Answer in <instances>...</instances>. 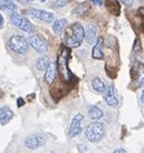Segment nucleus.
<instances>
[{"instance_id": "ddd939ff", "label": "nucleus", "mask_w": 144, "mask_h": 153, "mask_svg": "<svg viewBox=\"0 0 144 153\" xmlns=\"http://www.w3.org/2000/svg\"><path fill=\"white\" fill-rule=\"evenodd\" d=\"M12 118H13V112L8 106H3L0 109V123L1 125H7Z\"/></svg>"}, {"instance_id": "4468645a", "label": "nucleus", "mask_w": 144, "mask_h": 153, "mask_svg": "<svg viewBox=\"0 0 144 153\" xmlns=\"http://www.w3.org/2000/svg\"><path fill=\"white\" fill-rule=\"evenodd\" d=\"M92 57L96 60H101L103 59V38H99L96 40V43L94 45V49H92Z\"/></svg>"}, {"instance_id": "f03ea898", "label": "nucleus", "mask_w": 144, "mask_h": 153, "mask_svg": "<svg viewBox=\"0 0 144 153\" xmlns=\"http://www.w3.org/2000/svg\"><path fill=\"white\" fill-rule=\"evenodd\" d=\"M105 135V128L104 125L100 122H92L91 125L87 126L86 128V137L92 143L100 141Z\"/></svg>"}, {"instance_id": "6ab92c4d", "label": "nucleus", "mask_w": 144, "mask_h": 153, "mask_svg": "<svg viewBox=\"0 0 144 153\" xmlns=\"http://www.w3.org/2000/svg\"><path fill=\"white\" fill-rule=\"evenodd\" d=\"M107 8L108 10L111 13L113 14H116V16H118L120 14V4H118V1L117 0H108V3H107Z\"/></svg>"}, {"instance_id": "39448f33", "label": "nucleus", "mask_w": 144, "mask_h": 153, "mask_svg": "<svg viewBox=\"0 0 144 153\" xmlns=\"http://www.w3.org/2000/svg\"><path fill=\"white\" fill-rule=\"evenodd\" d=\"M131 79L135 87H142L144 85V65L142 62H135L131 68Z\"/></svg>"}, {"instance_id": "9d476101", "label": "nucleus", "mask_w": 144, "mask_h": 153, "mask_svg": "<svg viewBox=\"0 0 144 153\" xmlns=\"http://www.w3.org/2000/svg\"><path fill=\"white\" fill-rule=\"evenodd\" d=\"M104 94H105L104 99H105V101H107L108 105H111V106H117V105H118V99H117V95H116L114 86L109 85L107 87V90H105Z\"/></svg>"}, {"instance_id": "b1692460", "label": "nucleus", "mask_w": 144, "mask_h": 153, "mask_svg": "<svg viewBox=\"0 0 144 153\" xmlns=\"http://www.w3.org/2000/svg\"><path fill=\"white\" fill-rule=\"evenodd\" d=\"M92 3L94 4H96V5H101L104 3V0H92Z\"/></svg>"}, {"instance_id": "2f4dec72", "label": "nucleus", "mask_w": 144, "mask_h": 153, "mask_svg": "<svg viewBox=\"0 0 144 153\" xmlns=\"http://www.w3.org/2000/svg\"><path fill=\"white\" fill-rule=\"evenodd\" d=\"M143 153H144V151H143Z\"/></svg>"}, {"instance_id": "f8f14e48", "label": "nucleus", "mask_w": 144, "mask_h": 153, "mask_svg": "<svg viewBox=\"0 0 144 153\" xmlns=\"http://www.w3.org/2000/svg\"><path fill=\"white\" fill-rule=\"evenodd\" d=\"M44 71H45V75H44L45 83H47V85H52V83L55 82L56 71H57V66H56V64L55 62H50Z\"/></svg>"}, {"instance_id": "0eeeda50", "label": "nucleus", "mask_w": 144, "mask_h": 153, "mask_svg": "<svg viewBox=\"0 0 144 153\" xmlns=\"http://www.w3.org/2000/svg\"><path fill=\"white\" fill-rule=\"evenodd\" d=\"M29 13L31 14L33 17H35L38 18V20H42V21H44V22H53L55 20V16H53V13H51V12H47V10H42V9H36V8H31L29 10Z\"/></svg>"}, {"instance_id": "cd10ccee", "label": "nucleus", "mask_w": 144, "mask_h": 153, "mask_svg": "<svg viewBox=\"0 0 144 153\" xmlns=\"http://www.w3.org/2000/svg\"><path fill=\"white\" fill-rule=\"evenodd\" d=\"M140 101H142V104L144 105V91L142 92V96H140Z\"/></svg>"}, {"instance_id": "20e7f679", "label": "nucleus", "mask_w": 144, "mask_h": 153, "mask_svg": "<svg viewBox=\"0 0 144 153\" xmlns=\"http://www.w3.org/2000/svg\"><path fill=\"white\" fill-rule=\"evenodd\" d=\"M9 20H10V22H12L14 26H16V27L21 29L22 31H25V33H33L34 26L30 24V21L26 17L21 16V14H18L16 12H12V13H9Z\"/></svg>"}, {"instance_id": "393cba45", "label": "nucleus", "mask_w": 144, "mask_h": 153, "mask_svg": "<svg viewBox=\"0 0 144 153\" xmlns=\"http://www.w3.org/2000/svg\"><path fill=\"white\" fill-rule=\"evenodd\" d=\"M112 153H126V151H125V149H122V148H118V149H116V151L112 152Z\"/></svg>"}, {"instance_id": "423d86ee", "label": "nucleus", "mask_w": 144, "mask_h": 153, "mask_svg": "<svg viewBox=\"0 0 144 153\" xmlns=\"http://www.w3.org/2000/svg\"><path fill=\"white\" fill-rule=\"evenodd\" d=\"M27 43H29V45H31V47L39 53H45L48 49V45L45 43V40H43L38 35H30L27 38Z\"/></svg>"}, {"instance_id": "4be33fe9", "label": "nucleus", "mask_w": 144, "mask_h": 153, "mask_svg": "<svg viewBox=\"0 0 144 153\" xmlns=\"http://www.w3.org/2000/svg\"><path fill=\"white\" fill-rule=\"evenodd\" d=\"M64 5H66V0H57L56 4H53L55 8H60V7H64Z\"/></svg>"}, {"instance_id": "bb28decb", "label": "nucleus", "mask_w": 144, "mask_h": 153, "mask_svg": "<svg viewBox=\"0 0 144 153\" xmlns=\"http://www.w3.org/2000/svg\"><path fill=\"white\" fill-rule=\"evenodd\" d=\"M3 24H4V18H3V16L0 14V27L3 26Z\"/></svg>"}, {"instance_id": "7ed1b4c3", "label": "nucleus", "mask_w": 144, "mask_h": 153, "mask_svg": "<svg viewBox=\"0 0 144 153\" xmlns=\"http://www.w3.org/2000/svg\"><path fill=\"white\" fill-rule=\"evenodd\" d=\"M8 45L13 52L17 53V55H25V53L27 52V48H29L27 39H25V38L21 36V35H13L8 40Z\"/></svg>"}, {"instance_id": "a211bd4d", "label": "nucleus", "mask_w": 144, "mask_h": 153, "mask_svg": "<svg viewBox=\"0 0 144 153\" xmlns=\"http://www.w3.org/2000/svg\"><path fill=\"white\" fill-rule=\"evenodd\" d=\"M65 26H66V20L60 18V20H56L52 24V29H53V31L56 34H61L64 31V29H65Z\"/></svg>"}, {"instance_id": "412c9836", "label": "nucleus", "mask_w": 144, "mask_h": 153, "mask_svg": "<svg viewBox=\"0 0 144 153\" xmlns=\"http://www.w3.org/2000/svg\"><path fill=\"white\" fill-rule=\"evenodd\" d=\"M88 9H90V5L86 4V3H83V4H79L77 8L73 10V13L77 14V16H81V14H85L86 12H88Z\"/></svg>"}, {"instance_id": "c756f323", "label": "nucleus", "mask_w": 144, "mask_h": 153, "mask_svg": "<svg viewBox=\"0 0 144 153\" xmlns=\"http://www.w3.org/2000/svg\"><path fill=\"white\" fill-rule=\"evenodd\" d=\"M27 1H33V0H27Z\"/></svg>"}, {"instance_id": "9b49d317", "label": "nucleus", "mask_w": 144, "mask_h": 153, "mask_svg": "<svg viewBox=\"0 0 144 153\" xmlns=\"http://www.w3.org/2000/svg\"><path fill=\"white\" fill-rule=\"evenodd\" d=\"M85 38L88 42V44H95L97 40V27L94 24H88V26L86 27L85 31Z\"/></svg>"}, {"instance_id": "a878e982", "label": "nucleus", "mask_w": 144, "mask_h": 153, "mask_svg": "<svg viewBox=\"0 0 144 153\" xmlns=\"http://www.w3.org/2000/svg\"><path fill=\"white\" fill-rule=\"evenodd\" d=\"M24 104H25V101H24V100H22V99H18V100H17V105H18V106H20V108H21V106H22V105H24Z\"/></svg>"}, {"instance_id": "dca6fc26", "label": "nucleus", "mask_w": 144, "mask_h": 153, "mask_svg": "<svg viewBox=\"0 0 144 153\" xmlns=\"http://www.w3.org/2000/svg\"><path fill=\"white\" fill-rule=\"evenodd\" d=\"M0 9L12 13L16 10V4L13 3V0H0Z\"/></svg>"}, {"instance_id": "6e6552de", "label": "nucleus", "mask_w": 144, "mask_h": 153, "mask_svg": "<svg viewBox=\"0 0 144 153\" xmlns=\"http://www.w3.org/2000/svg\"><path fill=\"white\" fill-rule=\"evenodd\" d=\"M82 121H83V116L82 114H77L70 122V127H69V136L74 137L77 136L79 132L82 131Z\"/></svg>"}, {"instance_id": "f3484780", "label": "nucleus", "mask_w": 144, "mask_h": 153, "mask_svg": "<svg viewBox=\"0 0 144 153\" xmlns=\"http://www.w3.org/2000/svg\"><path fill=\"white\" fill-rule=\"evenodd\" d=\"M88 117L92 121L100 120V118L103 117V110H101L100 108H97V106H91V108L88 109Z\"/></svg>"}, {"instance_id": "5701e85b", "label": "nucleus", "mask_w": 144, "mask_h": 153, "mask_svg": "<svg viewBox=\"0 0 144 153\" xmlns=\"http://www.w3.org/2000/svg\"><path fill=\"white\" fill-rule=\"evenodd\" d=\"M121 3H123V4H126V5H131L132 3H134V0H121Z\"/></svg>"}, {"instance_id": "c85d7f7f", "label": "nucleus", "mask_w": 144, "mask_h": 153, "mask_svg": "<svg viewBox=\"0 0 144 153\" xmlns=\"http://www.w3.org/2000/svg\"><path fill=\"white\" fill-rule=\"evenodd\" d=\"M139 13L142 14V16H144V8H139Z\"/></svg>"}, {"instance_id": "2eb2a0df", "label": "nucleus", "mask_w": 144, "mask_h": 153, "mask_svg": "<svg viewBox=\"0 0 144 153\" xmlns=\"http://www.w3.org/2000/svg\"><path fill=\"white\" fill-rule=\"evenodd\" d=\"M91 86H92L94 91H96V92H99V94H104L105 90H107L105 83L101 81L100 78H94L92 81H91Z\"/></svg>"}, {"instance_id": "7c9ffc66", "label": "nucleus", "mask_w": 144, "mask_h": 153, "mask_svg": "<svg viewBox=\"0 0 144 153\" xmlns=\"http://www.w3.org/2000/svg\"><path fill=\"white\" fill-rule=\"evenodd\" d=\"M42 1H45V0H42Z\"/></svg>"}, {"instance_id": "f257e3e1", "label": "nucleus", "mask_w": 144, "mask_h": 153, "mask_svg": "<svg viewBox=\"0 0 144 153\" xmlns=\"http://www.w3.org/2000/svg\"><path fill=\"white\" fill-rule=\"evenodd\" d=\"M83 39H85V29H83V26L81 24L75 22V24H73L68 29L66 35H65V44L68 47H71V48L79 47Z\"/></svg>"}, {"instance_id": "aec40b11", "label": "nucleus", "mask_w": 144, "mask_h": 153, "mask_svg": "<svg viewBox=\"0 0 144 153\" xmlns=\"http://www.w3.org/2000/svg\"><path fill=\"white\" fill-rule=\"evenodd\" d=\"M48 64H50V60H48V57L42 56V57H39V59L36 60V64H35V65H36V69H38V70L44 71L45 69H47Z\"/></svg>"}, {"instance_id": "1a4fd4ad", "label": "nucleus", "mask_w": 144, "mask_h": 153, "mask_svg": "<svg viewBox=\"0 0 144 153\" xmlns=\"http://www.w3.org/2000/svg\"><path fill=\"white\" fill-rule=\"evenodd\" d=\"M44 144V137L42 135H30L25 140V147L29 149H38Z\"/></svg>"}]
</instances>
